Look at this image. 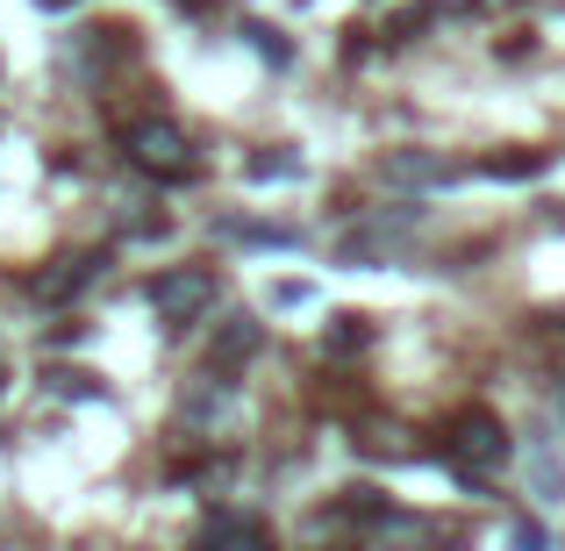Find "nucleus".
<instances>
[{"label": "nucleus", "mask_w": 565, "mask_h": 551, "mask_svg": "<svg viewBox=\"0 0 565 551\" xmlns=\"http://www.w3.org/2000/svg\"><path fill=\"white\" fill-rule=\"evenodd\" d=\"M437 0H423V8H408V14H394V22H386V43H415V36H423V29L429 22H437Z\"/></svg>", "instance_id": "nucleus-11"}, {"label": "nucleus", "mask_w": 565, "mask_h": 551, "mask_svg": "<svg viewBox=\"0 0 565 551\" xmlns=\"http://www.w3.org/2000/svg\"><path fill=\"white\" fill-rule=\"evenodd\" d=\"M215 273L207 265H172V273H158L151 279V308H158V322L166 330H193V322L215 308Z\"/></svg>", "instance_id": "nucleus-3"}, {"label": "nucleus", "mask_w": 565, "mask_h": 551, "mask_svg": "<svg viewBox=\"0 0 565 551\" xmlns=\"http://www.w3.org/2000/svg\"><path fill=\"white\" fill-rule=\"evenodd\" d=\"M186 423H215V415H230V380H215V372H207L201 386H186Z\"/></svg>", "instance_id": "nucleus-8"}, {"label": "nucleus", "mask_w": 565, "mask_h": 551, "mask_svg": "<svg viewBox=\"0 0 565 551\" xmlns=\"http://www.w3.org/2000/svg\"><path fill=\"white\" fill-rule=\"evenodd\" d=\"M122 36H129V29H86V43H79V51L94 57V65H108V57H122V51H129Z\"/></svg>", "instance_id": "nucleus-13"}, {"label": "nucleus", "mask_w": 565, "mask_h": 551, "mask_svg": "<svg viewBox=\"0 0 565 551\" xmlns=\"http://www.w3.org/2000/svg\"><path fill=\"white\" fill-rule=\"evenodd\" d=\"M294 172H301V158H294L287 144H279V151H258V158H250V180H294Z\"/></svg>", "instance_id": "nucleus-12"}, {"label": "nucleus", "mask_w": 565, "mask_h": 551, "mask_svg": "<svg viewBox=\"0 0 565 551\" xmlns=\"http://www.w3.org/2000/svg\"><path fill=\"white\" fill-rule=\"evenodd\" d=\"M509 551H552V538H544L537 523H515V538H509Z\"/></svg>", "instance_id": "nucleus-17"}, {"label": "nucleus", "mask_w": 565, "mask_h": 551, "mask_svg": "<svg viewBox=\"0 0 565 551\" xmlns=\"http://www.w3.org/2000/svg\"><path fill=\"white\" fill-rule=\"evenodd\" d=\"M250 351H258V316H222L215 345H207V372H230V365H244Z\"/></svg>", "instance_id": "nucleus-5"}, {"label": "nucleus", "mask_w": 565, "mask_h": 551, "mask_svg": "<svg viewBox=\"0 0 565 551\" xmlns=\"http://www.w3.org/2000/svg\"><path fill=\"white\" fill-rule=\"evenodd\" d=\"M558 409H565V386H558Z\"/></svg>", "instance_id": "nucleus-20"}, {"label": "nucleus", "mask_w": 565, "mask_h": 551, "mask_svg": "<svg viewBox=\"0 0 565 551\" xmlns=\"http://www.w3.org/2000/svg\"><path fill=\"white\" fill-rule=\"evenodd\" d=\"M36 8H43V14H65V8H72V0H36Z\"/></svg>", "instance_id": "nucleus-19"}, {"label": "nucleus", "mask_w": 565, "mask_h": 551, "mask_svg": "<svg viewBox=\"0 0 565 551\" xmlns=\"http://www.w3.org/2000/svg\"><path fill=\"white\" fill-rule=\"evenodd\" d=\"M222 230H230L236 244H273V251H294V230H279V222H222Z\"/></svg>", "instance_id": "nucleus-10"}, {"label": "nucleus", "mask_w": 565, "mask_h": 551, "mask_svg": "<svg viewBox=\"0 0 565 551\" xmlns=\"http://www.w3.org/2000/svg\"><path fill=\"white\" fill-rule=\"evenodd\" d=\"M365 345V316H337V330L322 337V351H359Z\"/></svg>", "instance_id": "nucleus-14"}, {"label": "nucleus", "mask_w": 565, "mask_h": 551, "mask_svg": "<svg viewBox=\"0 0 565 551\" xmlns=\"http://www.w3.org/2000/svg\"><path fill=\"white\" fill-rule=\"evenodd\" d=\"M250 43H258V51H265V57H273V65H287V57H294V51H287V43H279V29H250Z\"/></svg>", "instance_id": "nucleus-18"}, {"label": "nucleus", "mask_w": 565, "mask_h": 551, "mask_svg": "<svg viewBox=\"0 0 565 551\" xmlns=\"http://www.w3.org/2000/svg\"><path fill=\"white\" fill-rule=\"evenodd\" d=\"M480 172H487V180H537V172H544V151H494Z\"/></svg>", "instance_id": "nucleus-9"}, {"label": "nucleus", "mask_w": 565, "mask_h": 551, "mask_svg": "<svg viewBox=\"0 0 565 551\" xmlns=\"http://www.w3.org/2000/svg\"><path fill=\"white\" fill-rule=\"evenodd\" d=\"M51 386H57L65 401H94V394H100V380H94V372H51Z\"/></svg>", "instance_id": "nucleus-15"}, {"label": "nucleus", "mask_w": 565, "mask_h": 551, "mask_svg": "<svg viewBox=\"0 0 565 551\" xmlns=\"http://www.w3.org/2000/svg\"><path fill=\"white\" fill-rule=\"evenodd\" d=\"M273 308H308V279H279V287H273Z\"/></svg>", "instance_id": "nucleus-16"}, {"label": "nucleus", "mask_w": 565, "mask_h": 551, "mask_svg": "<svg viewBox=\"0 0 565 551\" xmlns=\"http://www.w3.org/2000/svg\"><path fill=\"white\" fill-rule=\"evenodd\" d=\"M86 279H94V258H86V251H72V258H51V265H43V273L29 279V294L57 308V301H72V294H79Z\"/></svg>", "instance_id": "nucleus-4"}, {"label": "nucleus", "mask_w": 565, "mask_h": 551, "mask_svg": "<svg viewBox=\"0 0 565 551\" xmlns=\"http://www.w3.org/2000/svg\"><path fill=\"white\" fill-rule=\"evenodd\" d=\"M193 551H265V538H258V523H250V516H215Z\"/></svg>", "instance_id": "nucleus-7"}, {"label": "nucleus", "mask_w": 565, "mask_h": 551, "mask_svg": "<svg viewBox=\"0 0 565 551\" xmlns=\"http://www.w3.org/2000/svg\"><path fill=\"white\" fill-rule=\"evenodd\" d=\"M386 187H444L451 180V166H444L437 151H386Z\"/></svg>", "instance_id": "nucleus-6"}, {"label": "nucleus", "mask_w": 565, "mask_h": 551, "mask_svg": "<svg viewBox=\"0 0 565 551\" xmlns=\"http://www.w3.org/2000/svg\"><path fill=\"white\" fill-rule=\"evenodd\" d=\"M501 458H509V430H501L494 409H466L451 430H444V466H451L458 480L480 487L487 473H501Z\"/></svg>", "instance_id": "nucleus-1"}, {"label": "nucleus", "mask_w": 565, "mask_h": 551, "mask_svg": "<svg viewBox=\"0 0 565 551\" xmlns=\"http://www.w3.org/2000/svg\"><path fill=\"white\" fill-rule=\"evenodd\" d=\"M122 151H129V166H137V172H151V180H166V187H180V180H193V172H201L193 144L166 123V115H143V123H129V129H122Z\"/></svg>", "instance_id": "nucleus-2"}]
</instances>
